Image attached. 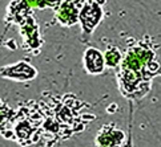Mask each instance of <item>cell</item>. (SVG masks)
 <instances>
[{
    "label": "cell",
    "mask_w": 161,
    "mask_h": 147,
    "mask_svg": "<svg viewBox=\"0 0 161 147\" xmlns=\"http://www.w3.org/2000/svg\"><path fill=\"white\" fill-rule=\"evenodd\" d=\"M30 16H32V7L25 0H14L7 7V20L8 23L21 24Z\"/></svg>",
    "instance_id": "cell-8"
},
{
    "label": "cell",
    "mask_w": 161,
    "mask_h": 147,
    "mask_svg": "<svg viewBox=\"0 0 161 147\" xmlns=\"http://www.w3.org/2000/svg\"><path fill=\"white\" fill-rule=\"evenodd\" d=\"M84 70L91 76H99L105 70V57L104 53L97 48H87L83 56Z\"/></svg>",
    "instance_id": "cell-6"
},
{
    "label": "cell",
    "mask_w": 161,
    "mask_h": 147,
    "mask_svg": "<svg viewBox=\"0 0 161 147\" xmlns=\"http://www.w3.org/2000/svg\"><path fill=\"white\" fill-rule=\"evenodd\" d=\"M125 140V134L123 130L114 127L113 125H107L103 127L96 137L97 147H120Z\"/></svg>",
    "instance_id": "cell-7"
},
{
    "label": "cell",
    "mask_w": 161,
    "mask_h": 147,
    "mask_svg": "<svg viewBox=\"0 0 161 147\" xmlns=\"http://www.w3.org/2000/svg\"><path fill=\"white\" fill-rule=\"evenodd\" d=\"M85 0H63L56 8V19L64 27H72L79 23L80 9Z\"/></svg>",
    "instance_id": "cell-3"
},
{
    "label": "cell",
    "mask_w": 161,
    "mask_h": 147,
    "mask_svg": "<svg viewBox=\"0 0 161 147\" xmlns=\"http://www.w3.org/2000/svg\"><path fill=\"white\" fill-rule=\"evenodd\" d=\"M32 8L45 9V8H53L56 9L60 5L61 0H25Z\"/></svg>",
    "instance_id": "cell-10"
},
{
    "label": "cell",
    "mask_w": 161,
    "mask_h": 147,
    "mask_svg": "<svg viewBox=\"0 0 161 147\" xmlns=\"http://www.w3.org/2000/svg\"><path fill=\"white\" fill-rule=\"evenodd\" d=\"M20 35L24 38V49H28L30 52H35L37 54L39 49L42 48L43 40L40 37V28L36 20L30 16L24 23L20 24Z\"/></svg>",
    "instance_id": "cell-4"
},
{
    "label": "cell",
    "mask_w": 161,
    "mask_h": 147,
    "mask_svg": "<svg viewBox=\"0 0 161 147\" xmlns=\"http://www.w3.org/2000/svg\"><path fill=\"white\" fill-rule=\"evenodd\" d=\"M160 64L151 47L140 41L126 49L120 64L119 89L130 99H140L151 90L152 78L158 74Z\"/></svg>",
    "instance_id": "cell-1"
},
{
    "label": "cell",
    "mask_w": 161,
    "mask_h": 147,
    "mask_svg": "<svg viewBox=\"0 0 161 147\" xmlns=\"http://www.w3.org/2000/svg\"><path fill=\"white\" fill-rule=\"evenodd\" d=\"M37 76V70L32 65L19 61L14 65L3 66L2 68V77L11 78L15 81H31Z\"/></svg>",
    "instance_id": "cell-5"
},
{
    "label": "cell",
    "mask_w": 161,
    "mask_h": 147,
    "mask_svg": "<svg viewBox=\"0 0 161 147\" xmlns=\"http://www.w3.org/2000/svg\"><path fill=\"white\" fill-rule=\"evenodd\" d=\"M103 16H104V12L101 9V4L93 2V0H85L79 16V23L81 24L83 35L91 36L92 32L96 29V27L100 24Z\"/></svg>",
    "instance_id": "cell-2"
},
{
    "label": "cell",
    "mask_w": 161,
    "mask_h": 147,
    "mask_svg": "<svg viewBox=\"0 0 161 147\" xmlns=\"http://www.w3.org/2000/svg\"><path fill=\"white\" fill-rule=\"evenodd\" d=\"M104 57H105V64L108 68H117V66H120V64H121L124 54L121 53V50L119 48L109 47L105 50Z\"/></svg>",
    "instance_id": "cell-9"
}]
</instances>
